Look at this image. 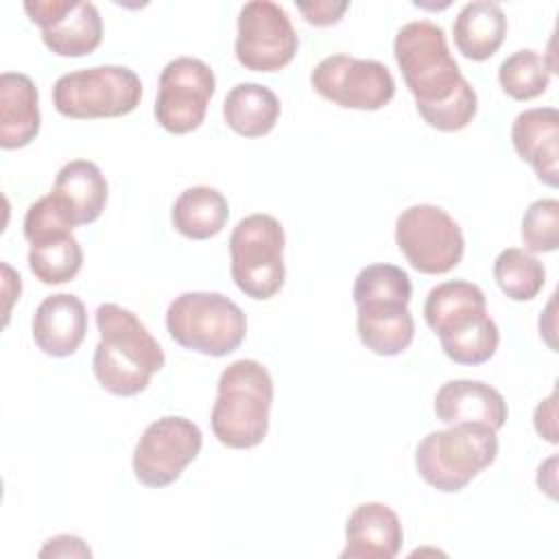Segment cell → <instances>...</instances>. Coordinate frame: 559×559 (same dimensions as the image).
<instances>
[{
	"instance_id": "9c48e42d",
	"label": "cell",
	"mask_w": 559,
	"mask_h": 559,
	"mask_svg": "<svg viewBox=\"0 0 559 559\" xmlns=\"http://www.w3.org/2000/svg\"><path fill=\"white\" fill-rule=\"evenodd\" d=\"M142 100V81L127 66H94L61 74L52 85L55 109L74 120L118 118Z\"/></svg>"
},
{
	"instance_id": "4dcf8cb0",
	"label": "cell",
	"mask_w": 559,
	"mask_h": 559,
	"mask_svg": "<svg viewBox=\"0 0 559 559\" xmlns=\"http://www.w3.org/2000/svg\"><path fill=\"white\" fill-rule=\"evenodd\" d=\"M535 430L550 443H557V428H555V391L537 404L535 408Z\"/></svg>"
},
{
	"instance_id": "3957f363",
	"label": "cell",
	"mask_w": 559,
	"mask_h": 559,
	"mask_svg": "<svg viewBox=\"0 0 559 559\" xmlns=\"http://www.w3.org/2000/svg\"><path fill=\"white\" fill-rule=\"evenodd\" d=\"M411 277L395 264H369L354 280L356 330L360 343L378 356H397L413 343L415 321L408 310Z\"/></svg>"
},
{
	"instance_id": "7c38bea8",
	"label": "cell",
	"mask_w": 559,
	"mask_h": 559,
	"mask_svg": "<svg viewBox=\"0 0 559 559\" xmlns=\"http://www.w3.org/2000/svg\"><path fill=\"white\" fill-rule=\"evenodd\" d=\"M310 83L319 96L345 109L376 111L395 96V79L384 63L349 55L321 59L310 72Z\"/></svg>"
},
{
	"instance_id": "e0dca14e",
	"label": "cell",
	"mask_w": 559,
	"mask_h": 559,
	"mask_svg": "<svg viewBox=\"0 0 559 559\" xmlns=\"http://www.w3.org/2000/svg\"><path fill=\"white\" fill-rule=\"evenodd\" d=\"M511 142L520 159L531 164L537 179L550 188L559 183V111L533 107L515 116Z\"/></svg>"
},
{
	"instance_id": "2e32d148",
	"label": "cell",
	"mask_w": 559,
	"mask_h": 559,
	"mask_svg": "<svg viewBox=\"0 0 559 559\" xmlns=\"http://www.w3.org/2000/svg\"><path fill=\"white\" fill-rule=\"evenodd\" d=\"M404 542L397 513L384 502L358 504L345 524L341 559H393Z\"/></svg>"
},
{
	"instance_id": "4fadbf2b",
	"label": "cell",
	"mask_w": 559,
	"mask_h": 559,
	"mask_svg": "<svg viewBox=\"0 0 559 559\" xmlns=\"http://www.w3.org/2000/svg\"><path fill=\"white\" fill-rule=\"evenodd\" d=\"M299 48L297 33L284 7L271 0H251L238 13L236 59L251 72L286 68Z\"/></svg>"
},
{
	"instance_id": "484cf974",
	"label": "cell",
	"mask_w": 559,
	"mask_h": 559,
	"mask_svg": "<svg viewBox=\"0 0 559 559\" xmlns=\"http://www.w3.org/2000/svg\"><path fill=\"white\" fill-rule=\"evenodd\" d=\"M493 277L509 299L531 301L546 282V269L526 249L509 247L493 260Z\"/></svg>"
},
{
	"instance_id": "603a6c76",
	"label": "cell",
	"mask_w": 559,
	"mask_h": 559,
	"mask_svg": "<svg viewBox=\"0 0 559 559\" xmlns=\"http://www.w3.org/2000/svg\"><path fill=\"white\" fill-rule=\"evenodd\" d=\"M282 105L277 94L262 83H236L223 100V118L242 138H262L277 124Z\"/></svg>"
},
{
	"instance_id": "cb8c5ba5",
	"label": "cell",
	"mask_w": 559,
	"mask_h": 559,
	"mask_svg": "<svg viewBox=\"0 0 559 559\" xmlns=\"http://www.w3.org/2000/svg\"><path fill=\"white\" fill-rule=\"evenodd\" d=\"M26 240L31 242L28 269L41 284H66L79 275L83 249L72 236V229H50Z\"/></svg>"
},
{
	"instance_id": "f1b7e54d",
	"label": "cell",
	"mask_w": 559,
	"mask_h": 559,
	"mask_svg": "<svg viewBox=\"0 0 559 559\" xmlns=\"http://www.w3.org/2000/svg\"><path fill=\"white\" fill-rule=\"evenodd\" d=\"M347 2H332V0H314V2H297V11L304 15L308 24L314 26H330L336 24L343 13L347 11Z\"/></svg>"
},
{
	"instance_id": "5b68a950",
	"label": "cell",
	"mask_w": 559,
	"mask_h": 559,
	"mask_svg": "<svg viewBox=\"0 0 559 559\" xmlns=\"http://www.w3.org/2000/svg\"><path fill=\"white\" fill-rule=\"evenodd\" d=\"M273 404V378L251 358L227 365L218 378L210 415L214 437L234 450H249L264 441Z\"/></svg>"
},
{
	"instance_id": "ac0fdd59",
	"label": "cell",
	"mask_w": 559,
	"mask_h": 559,
	"mask_svg": "<svg viewBox=\"0 0 559 559\" xmlns=\"http://www.w3.org/2000/svg\"><path fill=\"white\" fill-rule=\"evenodd\" d=\"M35 345L52 358L72 356L87 332V312L72 293L48 295L33 314L31 323Z\"/></svg>"
},
{
	"instance_id": "f546056e",
	"label": "cell",
	"mask_w": 559,
	"mask_h": 559,
	"mask_svg": "<svg viewBox=\"0 0 559 559\" xmlns=\"http://www.w3.org/2000/svg\"><path fill=\"white\" fill-rule=\"evenodd\" d=\"M39 557H92V550L76 535H57L46 542Z\"/></svg>"
},
{
	"instance_id": "ffe728a7",
	"label": "cell",
	"mask_w": 559,
	"mask_h": 559,
	"mask_svg": "<svg viewBox=\"0 0 559 559\" xmlns=\"http://www.w3.org/2000/svg\"><path fill=\"white\" fill-rule=\"evenodd\" d=\"M41 127L39 92L28 74L2 72L0 76V146L22 148Z\"/></svg>"
},
{
	"instance_id": "8fae6325",
	"label": "cell",
	"mask_w": 559,
	"mask_h": 559,
	"mask_svg": "<svg viewBox=\"0 0 559 559\" xmlns=\"http://www.w3.org/2000/svg\"><path fill=\"white\" fill-rule=\"evenodd\" d=\"M201 445L203 435L194 421L181 415H164L148 424L138 439L133 474L144 487H168L199 456Z\"/></svg>"
},
{
	"instance_id": "ba28073f",
	"label": "cell",
	"mask_w": 559,
	"mask_h": 559,
	"mask_svg": "<svg viewBox=\"0 0 559 559\" xmlns=\"http://www.w3.org/2000/svg\"><path fill=\"white\" fill-rule=\"evenodd\" d=\"M284 227L271 214L240 218L229 236V271L240 293L251 299H271L286 280Z\"/></svg>"
},
{
	"instance_id": "5bb4252c",
	"label": "cell",
	"mask_w": 559,
	"mask_h": 559,
	"mask_svg": "<svg viewBox=\"0 0 559 559\" xmlns=\"http://www.w3.org/2000/svg\"><path fill=\"white\" fill-rule=\"evenodd\" d=\"M216 90L214 70L197 57H177L159 74L155 118L175 135L190 133L205 120L207 105Z\"/></svg>"
},
{
	"instance_id": "44dd1931",
	"label": "cell",
	"mask_w": 559,
	"mask_h": 559,
	"mask_svg": "<svg viewBox=\"0 0 559 559\" xmlns=\"http://www.w3.org/2000/svg\"><path fill=\"white\" fill-rule=\"evenodd\" d=\"M52 194L66 210L70 223L76 227L90 225L103 214L109 197V186L94 162L72 159L59 168Z\"/></svg>"
},
{
	"instance_id": "9a60e30c",
	"label": "cell",
	"mask_w": 559,
	"mask_h": 559,
	"mask_svg": "<svg viewBox=\"0 0 559 559\" xmlns=\"http://www.w3.org/2000/svg\"><path fill=\"white\" fill-rule=\"evenodd\" d=\"M24 11L41 28L46 48L59 57H85L103 41V17L92 2L35 0L24 2Z\"/></svg>"
},
{
	"instance_id": "7a4b0ae2",
	"label": "cell",
	"mask_w": 559,
	"mask_h": 559,
	"mask_svg": "<svg viewBox=\"0 0 559 559\" xmlns=\"http://www.w3.org/2000/svg\"><path fill=\"white\" fill-rule=\"evenodd\" d=\"M96 328L100 341L92 369L98 384L120 397L142 393L166 362L157 338L131 310L111 301L96 308Z\"/></svg>"
},
{
	"instance_id": "30bf717a",
	"label": "cell",
	"mask_w": 559,
	"mask_h": 559,
	"mask_svg": "<svg viewBox=\"0 0 559 559\" xmlns=\"http://www.w3.org/2000/svg\"><path fill=\"white\" fill-rule=\"evenodd\" d=\"M395 242L406 262L426 275L452 271L465 251V238L459 223L439 205L417 203L395 221Z\"/></svg>"
},
{
	"instance_id": "83f0119b",
	"label": "cell",
	"mask_w": 559,
	"mask_h": 559,
	"mask_svg": "<svg viewBox=\"0 0 559 559\" xmlns=\"http://www.w3.org/2000/svg\"><path fill=\"white\" fill-rule=\"evenodd\" d=\"M522 242L533 253H550L559 247V201L537 199L522 216Z\"/></svg>"
},
{
	"instance_id": "d4e9b609",
	"label": "cell",
	"mask_w": 559,
	"mask_h": 559,
	"mask_svg": "<svg viewBox=\"0 0 559 559\" xmlns=\"http://www.w3.org/2000/svg\"><path fill=\"white\" fill-rule=\"evenodd\" d=\"M229 218V205L223 192L212 186L186 188L173 203L170 223L190 240H207L223 231Z\"/></svg>"
},
{
	"instance_id": "7402d4cb",
	"label": "cell",
	"mask_w": 559,
	"mask_h": 559,
	"mask_svg": "<svg viewBox=\"0 0 559 559\" xmlns=\"http://www.w3.org/2000/svg\"><path fill=\"white\" fill-rule=\"evenodd\" d=\"M452 35L463 57L472 61H485L493 57L504 41L507 15L496 2H467L454 17Z\"/></svg>"
},
{
	"instance_id": "6da1fadb",
	"label": "cell",
	"mask_w": 559,
	"mask_h": 559,
	"mask_svg": "<svg viewBox=\"0 0 559 559\" xmlns=\"http://www.w3.org/2000/svg\"><path fill=\"white\" fill-rule=\"evenodd\" d=\"M393 55L426 124L437 131H461L474 120L476 90L461 74L439 24L430 20L404 24L395 35Z\"/></svg>"
},
{
	"instance_id": "8992f818",
	"label": "cell",
	"mask_w": 559,
	"mask_h": 559,
	"mask_svg": "<svg viewBox=\"0 0 559 559\" xmlns=\"http://www.w3.org/2000/svg\"><path fill=\"white\" fill-rule=\"evenodd\" d=\"M498 456L496 430L483 424H452L428 432L415 448L419 476L443 493L465 489Z\"/></svg>"
},
{
	"instance_id": "277c9868",
	"label": "cell",
	"mask_w": 559,
	"mask_h": 559,
	"mask_svg": "<svg viewBox=\"0 0 559 559\" xmlns=\"http://www.w3.org/2000/svg\"><path fill=\"white\" fill-rule=\"evenodd\" d=\"M424 319L439 336L443 354L459 365H483L498 349V325L487 314L485 293L472 282L450 280L430 288Z\"/></svg>"
},
{
	"instance_id": "d6986e66",
	"label": "cell",
	"mask_w": 559,
	"mask_h": 559,
	"mask_svg": "<svg viewBox=\"0 0 559 559\" xmlns=\"http://www.w3.org/2000/svg\"><path fill=\"white\" fill-rule=\"evenodd\" d=\"M435 415L448 426L483 424L498 432L507 421L509 408L502 393L491 384L459 378L439 386L435 395Z\"/></svg>"
},
{
	"instance_id": "52a82bcc",
	"label": "cell",
	"mask_w": 559,
	"mask_h": 559,
	"mask_svg": "<svg viewBox=\"0 0 559 559\" xmlns=\"http://www.w3.org/2000/svg\"><path fill=\"white\" fill-rule=\"evenodd\" d=\"M166 330L183 349L221 358L245 341L247 317L236 301L221 293L190 290L170 301Z\"/></svg>"
},
{
	"instance_id": "4316f807",
	"label": "cell",
	"mask_w": 559,
	"mask_h": 559,
	"mask_svg": "<svg viewBox=\"0 0 559 559\" xmlns=\"http://www.w3.org/2000/svg\"><path fill=\"white\" fill-rule=\"evenodd\" d=\"M550 66L544 55L520 48L511 52L498 68V81L513 100H531L546 92L550 83Z\"/></svg>"
}]
</instances>
